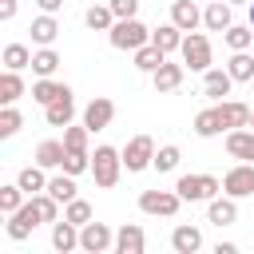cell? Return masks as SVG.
<instances>
[{
    "instance_id": "obj_18",
    "label": "cell",
    "mask_w": 254,
    "mask_h": 254,
    "mask_svg": "<svg viewBox=\"0 0 254 254\" xmlns=\"http://www.w3.org/2000/svg\"><path fill=\"white\" fill-rule=\"evenodd\" d=\"M67 91H71V87H67V83H56L52 75H40V79L32 83V99H36L40 107L56 103V99H60V95H67Z\"/></svg>"
},
{
    "instance_id": "obj_43",
    "label": "cell",
    "mask_w": 254,
    "mask_h": 254,
    "mask_svg": "<svg viewBox=\"0 0 254 254\" xmlns=\"http://www.w3.org/2000/svg\"><path fill=\"white\" fill-rule=\"evenodd\" d=\"M16 16V0H0V20H12Z\"/></svg>"
},
{
    "instance_id": "obj_31",
    "label": "cell",
    "mask_w": 254,
    "mask_h": 254,
    "mask_svg": "<svg viewBox=\"0 0 254 254\" xmlns=\"http://www.w3.org/2000/svg\"><path fill=\"white\" fill-rule=\"evenodd\" d=\"M16 183L28 190V194H40V190H48V179H44V167L36 163V167H24L20 175H16Z\"/></svg>"
},
{
    "instance_id": "obj_29",
    "label": "cell",
    "mask_w": 254,
    "mask_h": 254,
    "mask_svg": "<svg viewBox=\"0 0 254 254\" xmlns=\"http://www.w3.org/2000/svg\"><path fill=\"white\" fill-rule=\"evenodd\" d=\"M163 60H167V52H163L159 44H143V48H135V67H139V71H155Z\"/></svg>"
},
{
    "instance_id": "obj_6",
    "label": "cell",
    "mask_w": 254,
    "mask_h": 254,
    "mask_svg": "<svg viewBox=\"0 0 254 254\" xmlns=\"http://www.w3.org/2000/svg\"><path fill=\"white\" fill-rule=\"evenodd\" d=\"M151 163H155V139L151 135H135L123 147V167L127 171H147Z\"/></svg>"
},
{
    "instance_id": "obj_10",
    "label": "cell",
    "mask_w": 254,
    "mask_h": 254,
    "mask_svg": "<svg viewBox=\"0 0 254 254\" xmlns=\"http://www.w3.org/2000/svg\"><path fill=\"white\" fill-rule=\"evenodd\" d=\"M111 119H115V103H111L107 95H95V99L83 107V127H87V131H103Z\"/></svg>"
},
{
    "instance_id": "obj_22",
    "label": "cell",
    "mask_w": 254,
    "mask_h": 254,
    "mask_svg": "<svg viewBox=\"0 0 254 254\" xmlns=\"http://www.w3.org/2000/svg\"><path fill=\"white\" fill-rule=\"evenodd\" d=\"M202 24H206L210 32H226V28H230V0L206 4V8H202Z\"/></svg>"
},
{
    "instance_id": "obj_4",
    "label": "cell",
    "mask_w": 254,
    "mask_h": 254,
    "mask_svg": "<svg viewBox=\"0 0 254 254\" xmlns=\"http://www.w3.org/2000/svg\"><path fill=\"white\" fill-rule=\"evenodd\" d=\"M40 222H44V214H40L36 198H28L20 210H12V214H8V238H12V242H24Z\"/></svg>"
},
{
    "instance_id": "obj_49",
    "label": "cell",
    "mask_w": 254,
    "mask_h": 254,
    "mask_svg": "<svg viewBox=\"0 0 254 254\" xmlns=\"http://www.w3.org/2000/svg\"><path fill=\"white\" fill-rule=\"evenodd\" d=\"M250 87H254V79H250Z\"/></svg>"
},
{
    "instance_id": "obj_25",
    "label": "cell",
    "mask_w": 254,
    "mask_h": 254,
    "mask_svg": "<svg viewBox=\"0 0 254 254\" xmlns=\"http://www.w3.org/2000/svg\"><path fill=\"white\" fill-rule=\"evenodd\" d=\"M52 246H56L60 254L75 250V246H79V226H75V222H67V218H64V222H56V226H52Z\"/></svg>"
},
{
    "instance_id": "obj_20",
    "label": "cell",
    "mask_w": 254,
    "mask_h": 254,
    "mask_svg": "<svg viewBox=\"0 0 254 254\" xmlns=\"http://www.w3.org/2000/svg\"><path fill=\"white\" fill-rule=\"evenodd\" d=\"M234 202H238V198H230V194H226V198H218V194H214V198H210V206H206V218H210L214 226H230V222L238 218V206H234Z\"/></svg>"
},
{
    "instance_id": "obj_9",
    "label": "cell",
    "mask_w": 254,
    "mask_h": 254,
    "mask_svg": "<svg viewBox=\"0 0 254 254\" xmlns=\"http://www.w3.org/2000/svg\"><path fill=\"white\" fill-rule=\"evenodd\" d=\"M222 190H226L230 198H246V194H254V163H238V167H230V171L222 175Z\"/></svg>"
},
{
    "instance_id": "obj_28",
    "label": "cell",
    "mask_w": 254,
    "mask_h": 254,
    "mask_svg": "<svg viewBox=\"0 0 254 254\" xmlns=\"http://www.w3.org/2000/svg\"><path fill=\"white\" fill-rule=\"evenodd\" d=\"M222 40H226L230 52H246V48L254 44V28H250V24H246V28H242V24H230V28L222 32Z\"/></svg>"
},
{
    "instance_id": "obj_39",
    "label": "cell",
    "mask_w": 254,
    "mask_h": 254,
    "mask_svg": "<svg viewBox=\"0 0 254 254\" xmlns=\"http://www.w3.org/2000/svg\"><path fill=\"white\" fill-rule=\"evenodd\" d=\"M64 218H67V222H75V226H87V222H91V202L71 198V202H67V210H64Z\"/></svg>"
},
{
    "instance_id": "obj_35",
    "label": "cell",
    "mask_w": 254,
    "mask_h": 254,
    "mask_svg": "<svg viewBox=\"0 0 254 254\" xmlns=\"http://www.w3.org/2000/svg\"><path fill=\"white\" fill-rule=\"evenodd\" d=\"M24 194H28V190H24L20 183H8V187H0V210H4V214L20 210V206H24Z\"/></svg>"
},
{
    "instance_id": "obj_30",
    "label": "cell",
    "mask_w": 254,
    "mask_h": 254,
    "mask_svg": "<svg viewBox=\"0 0 254 254\" xmlns=\"http://www.w3.org/2000/svg\"><path fill=\"white\" fill-rule=\"evenodd\" d=\"M20 95H24V79H20V71L8 67V71L0 75V103H16Z\"/></svg>"
},
{
    "instance_id": "obj_24",
    "label": "cell",
    "mask_w": 254,
    "mask_h": 254,
    "mask_svg": "<svg viewBox=\"0 0 254 254\" xmlns=\"http://www.w3.org/2000/svg\"><path fill=\"white\" fill-rule=\"evenodd\" d=\"M64 155H67V147H64V143H56V139H44V143L36 147V163H40L44 171L64 167Z\"/></svg>"
},
{
    "instance_id": "obj_5",
    "label": "cell",
    "mask_w": 254,
    "mask_h": 254,
    "mask_svg": "<svg viewBox=\"0 0 254 254\" xmlns=\"http://www.w3.org/2000/svg\"><path fill=\"white\" fill-rule=\"evenodd\" d=\"M179 52H183V64H187L190 71H206V67H210V40H206L202 32H187Z\"/></svg>"
},
{
    "instance_id": "obj_26",
    "label": "cell",
    "mask_w": 254,
    "mask_h": 254,
    "mask_svg": "<svg viewBox=\"0 0 254 254\" xmlns=\"http://www.w3.org/2000/svg\"><path fill=\"white\" fill-rule=\"evenodd\" d=\"M226 127H222V119H218V107H206V111H198L194 115V135L198 139H214V135H222Z\"/></svg>"
},
{
    "instance_id": "obj_36",
    "label": "cell",
    "mask_w": 254,
    "mask_h": 254,
    "mask_svg": "<svg viewBox=\"0 0 254 254\" xmlns=\"http://www.w3.org/2000/svg\"><path fill=\"white\" fill-rule=\"evenodd\" d=\"M4 67H12V71L32 67V52H28L24 44H8V48H4Z\"/></svg>"
},
{
    "instance_id": "obj_38",
    "label": "cell",
    "mask_w": 254,
    "mask_h": 254,
    "mask_svg": "<svg viewBox=\"0 0 254 254\" xmlns=\"http://www.w3.org/2000/svg\"><path fill=\"white\" fill-rule=\"evenodd\" d=\"M179 159H183V151H179L175 143H167V147H159V151H155V163H151V167H155V171H175V167H179Z\"/></svg>"
},
{
    "instance_id": "obj_23",
    "label": "cell",
    "mask_w": 254,
    "mask_h": 254,
    "mask_svg": "<svg viewBox=\"0 0 254 254\" xmlns=\"http://www.w3.org/2000/svg\"><path fill=\"white\" fill-rule=\"evenodd\" d=\"M151 44H159V48L171 56V52H179V48H183V28H179L175 20H171V24H159V28L151 32Z\"/></svg>"
},
{
    "instance_id": "obj_27",
    "label": "cell",
    "mask_w": 254,
    "mask_h": 254,
    "mask_svg": "<svg viewBox=\"0 0 254 254\" xmlns=\"http://www.w3.org/2000/svg\"><path fill=\"white\" fill-rule=\"evenodd\" d=\"M83 20H87L91 32H111V28H115V12H111V4H95V8H87Z\"/></svg>"
},
{
    "instance_id": "obj_21",
    "label": "cell",
    "mask_w": 254,
    "mask_h": 254,
    "mask_svg": "<svg viewBox=\"0 0 254 254\" xmlns=\"http://www.w3.org/2000/svg\"><path fill=\"white\" fill-rule=\"evenodd\" d=\"M171 246H175V254H194L198 246H202V230L198 226H175V234H171Z\"/></svg>"
},
{
    "instance_id": "obj_1",
    "label": "cell",
    "mask_w": 254,
    "mask_h": 254,
    "mask_svg": "<svg viewBox=\"0 0 254 254\" xmlns=\"http://www.w3.org/2000/svg\"><path fill=\"white\" fill-rule=\"evenodd\" d=\"M119 171H123V151H115V147H95V155H91L95 187H115V183H119Z\"/></svg>"
},
{
    "instance_id": "obj_41",
    "label": "cell",
    "mask_w": 254,
    "mask_h": 254,
    "mask_svg": "<svg viewBox=\"0 0 254 254\" xmlns=\"http://www.w3.org/2000/svg\"><path fill=\"white\" fill-rule=\"evenodd\" d=\"M64 171H67V175L91 171V155H87V151H67V155H64Z\"/></svg>"
},
{
    "instance_id": "obj_32",
    "label": "cell",
    "mask_w": 254,
    "mask_h": 254,
    "mask_svg": "<svg viewBox=\"0 0 254 254\" xmlns=\"http://www.w3.org/2000/svg\"><path fill=\"white\" fill-rule=\"evenodd\" d=\"M48 194L52 198H60V202H71L75 198V175H56V179H48Z\"/></svg>"
},
{
    "instance_id": "obj_7",
    "label": "cell",
    "mask_w": 254,
    "mask_h": 254,
    "mask_svg": "<svg viewBox=\"0 0 254 254\" xmlns=\"http://www.w3.org/2000/svg\"><path fill=\"white\" fill-rule=\"evenodd\" d=\"M179 206H183L179 190H143V194H139V210H143V214H163V218H171Z\"/></svg>"
},
{
    "instance_id": "obj_17",
    "label": "cell",
    "mask_w": 254,
    "mask_h": 254,
    "mask_svg": "<svg viewBox=\"0 0 254 254\" xmlns=\"http://www.w3.org/2000/svg\"><path fill=\"white\" fill-rule=\"evenodd\" d=\"M32 44H40V48H52L56 44V36H60V24H56V16L52 12H44V16H36L32 20Z\"/></svg>"
},
{
    "instance_id": "obj_12",
    "label": "cell",
    "mask_w": 254,
    "mask_h": 254,
    "mask_svg": "<svg viewBox=\"0 0 254 254\" xmlns=\"http://www.w3.org/2000/svg\"><path fill=\"white\" fill-rule=\"evenodd\" d=\"M143 246H147V234H143V226H135V222H123V226L115 230V250H119V254H143Z\"/></svg>"
},
{
    "instance_id": "obj_42",
    "label": "cell",
    "mask_w": 254,
    "mask_h": 254,
    "mask_svg": "<svg viewBox=\"0 0 254 254\" xmlns=\"http://www.w3.org/2000/svg\"><path fill=\"white\" fill-rule=\"evenodd\" d=\"M107 4H111L115 20H131V16L139 12V0H107Z\"/></svg>"
},
{
    "instance_id": "obj_3",
    "label": "cell",
    "mask_w": 254,
    "mask_h": 254,
    "mask_svg": "<svg viewBox=\"0 0 254 254\" xmlns=\"http://www.w3.org/2000/svg\"><path fill=\"white\" fill-rule=\"evenodd\" d=\"M107 40H111V48H119V52H135V48L151 44V32L131 16V20H115V28L107 32Z\"/></svg>"
},
{
    "instance_id": "obj_44",
    "label": "cell",
    "mask_w": 254,
    "mask_h": 254,
    "mask_svg": "<svg viewBox=\"0 0 254 254\" xmlns=\"http://www.w3.org/2000/svg\"><path fill=\"white\" fill-rule=\"evenodd\" d=\"M36 4H40V12H52V16L64 8V0H36Z\"/></svg>"
},
{
    "instance_id": "obj_8",
    "label": "cell",
    "mask_w": 254,
    "mask_h": 254,
    "mask_svg": "<svg viewBox=\"0 0 254 254\" xmlns=\"http://www.w3.org/2000/svg\"><path fill=\"white\" fill-rule=\"evenodd\" d=\"M111 246H115V230H111L107 222H87V226H79V250L103 254V250H111Z\"/></svg>"
},
{
    "instance_id": "obj_14",
    "label": "cell",
    "mask_w": 254,
    "mask_h": 254,
    "mask_svg": "<svg viewBox=\"0 0 254 254\" xmlns=\"http://www.w3.org/2000/svg\"><path fill=\"white\" fill-rule=\"evenodd\" d=\"M171 20H175L183 32H198V24H202V8H198L194 0H175V4H171Z\"/></svg>"
},
{
    "instance_id": "obj_16",
    "label": "cell",
    "mask_w": 254,
    "mask_h": 254,
    "mask_svg": "<svg viewBox=\"0 0 254 254\" xmlns=\"http://www.w3.org/2000/svg\"><path fill=\"white\" fill-rule=\"evenodd\" d=\"M230 83H234V75L222 71V67H206V71H202V95H210V99L230 95Z\"/></svg>"
},
{
    "instance_id": "obj_11",
    "label": "cell",
    "mask_w": 254,
    "mask_h": 254,
    "mask_svg": "<svg viewBox=\"0 0 254 254\" xmlns=\"http://www.w3.org/2000/svg\"><path fill=\"white\" fill-rule=\"evenodd\" d=\"M214 107H218V119H222L226 131H234V127H250V107H246V103H238V99H218Z\"/></svg>"
},
{
    "instance_id": "obj_45",
    "label": "cell",
    "mask_w": 254,
    "mask_h": 254,
    "mask_svg": "<svg viewBox=\"0 0 254 254\" xmlns=\"http://www.w3.org/2000/svg\"><path fill=\"white\" fill-rule=\"evenodd\" d=\"M214 254H238V246H234V242H218V246H214Z\"/></svg>"
},
{
    "instance_id": "obj_47",
    "label": "cell",
    "mask_w": 254,
    "mask_h": 254,
    "mask_svg": "<svg viewBox=\"0 0 254 254\" xmlns=\"http://www.w3.org/2000/svg\"><path fill=\"white\" fill-rule=\"evenodd\" d=\"M250 131H254V111H250Z\"/></svg>"
},
{
    "instance_id": "obj_15",
    "label": "cell",
    "mask_w": 254,
    "mask_h": 254,
    "mask_svg": "<svg viewBox=\"0 0 254 254\" xmlns=\"http://www.w3.org/2000/svg\"><path fill=\"white\" fill-rule=\"evenodd\" d=\"M226 151H230V159L254 163V131H242V127L226 131Z\"/></svg>"
},
{
    "instance_id": "obj_48",
    "label": "cell",
    "mask_w": 254,
    "mask_h": 254,
    "mask_svg": "<svg viewBox=\"0 0 254 254\" xmlns=\"http://www.w3.org/2000/svg\"><path fill=\"white\" fill-rule=\"evenodd\" d=\"M230 4H250V0H230Z\"/></svg>"
},
{
    "instance_id": "obj_2",
    "label": "cell",
    "mask_w": 254,
    "mask_h": 254,
    "mask_svg": "<svg viewBox=\"0 0 254 254\" xmlns=\"http://www.w3.org/2000/svg\"><path fill=\"white\" fill-rule=\"evenodd\" d=\"M175 190H179L183 202H210V198L222 190V183H218L214 175H183V179L175 183Z\"/></svg>"
},
{
    "instance_id": "obj_33",
    "label": "cell",
    "mask_w": 254,
    "mask_h": 254,
    "mask_svg": "<svg viewBox=\"0 0 254 254\" xmlns=\"http://www.w3.org/2000/svg\"><path fill=\"white\" fill-rule=\"evenodd\" d=\"M226 71H230L234 79L250 83V79H254V56H246V52H234V56H230V64H226Z\"/></svg>"
},
{
    "instance_id": "obj_19",
    "label": "cell",
    "mask_w": 254,
    "mask_h": 254,
    "mask_svg": "<svg viewBox=\"0 0 254 254\" xmlns=\"http://www.w3.org/2000/svg\"><path fill=\"white\" fill-rule=\"evenodd\" d=\"M71 115H75V99H71V91L44 107V119H48L52 127H67V123H71Z\"/></svg>"
},
{
    "instance_id": "obj_40",
    "label": "cell",
    "mask_w": 254,
    "mask_h": 254,
    "mask_svg": "<svg viewBox=\"0 0 254 254\" xmlns=\"http://www.w3.org/2000/svg\"><path fill=\"white\" fill-rule=\"evenodd\" d=\"M87 135H91L87 127H71V123H67V127H64V147H67V151H87Z\"/></svg>"
},
{
    "instance_id": "obj_37",
    "label": "cell",
    "mask_w": 254,
    "mask_h": 254,
    "mask_svg": "<svg viewBox=\"0 0 254 254\" xmlns=\"http://www.w3.org/2000/svg\"><path fill=\"white\" fill-rule=\"evenodd\" d=\"M20 127H24V115H20L12 103H4V111H0V139H12Z\"/></svg>"
},
{
    "instance_id": "obj_46",
    "label": "cell",
    "mask_w": 254,
    "mask_h": 254,
    "mask_svg": "<svg viewBox=\"0 0 254 254\" xmlns=\"http://www.w3.org/2000/svg\"><path fill=\"white\" fill-rule=\"evenodd\" d=\"M250 28H254V0H250Z\"/></svg>"
},
{
    "instance_id": "obj_34",
    "label": "cell",
    "mask_w": 254,
    "mask_h": 254,
    "mask_svg": "<svg viewBox=\"0 0 254 254\" xmlns=\"http://www.w3.org/2000/svg\"><path fill=\"white\" fill-rule=\"evenodd\" d=\"M56 67H60V56H56L52 48L32 52V71H36V75H56Z\"/></svg>"
},
{
    "instance_id": "obj_13",
    "label": "cell",
    "mask_w": 254,
    "mask_h": 254,
    "mask_svg": "<svg viewBox=\"0 0 254 254\" xmlns=\"http://www.w3.org/2000/svg\"><path fill=\"white\" fill-rule=\"evenodd\" d=\"M183 75H187V64H171V60H163V64L151 71L155 91H175V87L183 83Z\"/></svg>"
}]
</instances>
